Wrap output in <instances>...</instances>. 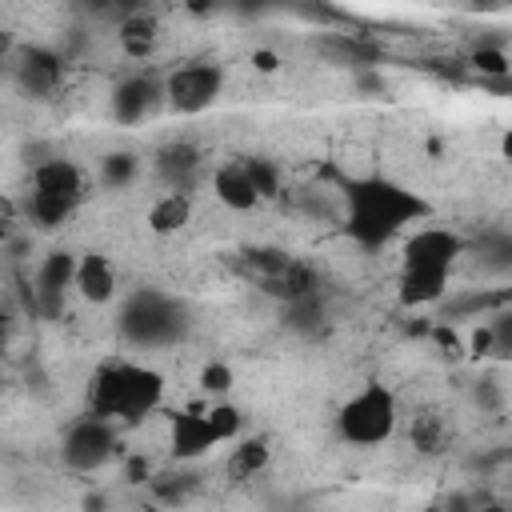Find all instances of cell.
Instances as JSON below:
<instances>
[{
	"mask_svg": "<svg viewBox=\"0 0 512 512\" xmlns=\"http://www.w3.org/2000/svg\"><path fill=\"white\" fill-rule=\"evenodd\" d=\"M428 216H432L428 200L396 180H384V176L344 180V232L368 252L384 248L396 232Z\"/></svg>",
	"mask_w": 512,
	"mask_h": 512,
	"instance_id": "1",
	"label": "cell"
},
{
	"mask_svg": "<svg viewBox=\"0 0 512 512\" xmlns=\"http://www.w3.org/2000/svg\"><path fill=\"white\" fill-rule=\"evenodd\" d=\"M164 400V376L140 360H104L84 388L88 416L108 424H140Z\"/></svg>",
	"mask_w": 512,
	"mask_h": 512,
	"instance_id": "2",
	"label": "cell"
},
{
	"mask_svg": "<svg viewBox=\"0 0 512 512\" xmlns=\"http://www.w3.org/2000/svg\"><path fill=\"white\" fill-rule=\"evenodd\" d=\"M396 428H400V404L388 384H364L336 412V432L352 448H376L392 440Z\"/></svg>",
	"mask_w": 512,
	"mask_h": 512,
	"instance_id": "3",
	"label": "cell"
},
{
	"mask_svg": "<svg viewBox=\"0 0 512 512\" xmlns=\"http://www.w3.org/2000/svg\"><path fill=\"white\" fill-rule=\"evenodd\" d=\"M120 328L132 344H144V348H160V344H176L184 332H188V312L184 304H176L172 296L156 292V288H144L136 292L124 312H120Z\"/></svg>",
	"mask_w": 512,
	"mask_h": 512,
	"instance_id": "4",
	"label": "cell"
},
{
	"mask_svg": "<svg viewBox=\"0 0 512 512\" xmlns=\"http://www.w3.org/2000/svg\"><path fill=\"white\" fill-rule=\"evenodd\" d=\"M220 88H224V68L212 60H192V64H180L164 76V104L172 112L192 116V112L212 108Z\"/></svg>",
	"mask_w": 512,
	"mask_h": 512,
	"instance_id": "5",
	"label": "cell"
},
{
	"mask_svg": "<svg viewBox=\"0 0 512 512\" xmlns=\"http://www.w3.org/2000/svg\"><path fill=\"white\" fill-rule=\"evenodd\" d=\"M116 456V424L100 416H80L64 428L60 440V460L72 472H100Z\"/></svg>",
	"mask_w": 512,
	"mask_h": 512,
	"instance_id": "6",
	"label": "cell"
},
{
	"mask_svg": "<svg viewBox=\"0 0 512 512\" xmlns=\"http://www.w3.org/2000/svg\"><path fill=\"white\" fill-rule=\"evenodd\" d=\"M8 68H12L16 88H20L24 96H36V100L52 96V92L60 88V80H64V56H60L56 48H44V44H24V48H16L12 60H8Z\"/></svg>",
	"mask_w": 512,
	"mask_h": 512,
	"instance_id": "7",
	"label": "cell"
},
{
	"mask_svg": "<svg viewBox=\"0 0 512 512\" xmlns=\"http://www.w3.org/2000/svg\"><path fill=\"white\" fill-rule=\"evenodd\" d=\"M464 236L452 232V228H416L408 240H404V268H440V272H452V264L464 256Z\"/></svg>",
	"mask_w": 512,
	"mask_h": 512,
	"instance_id": "8",
	"label": "cell"
},
{
	"mask_svg": "<svg viewBox=\"0 0 512 512\" xmlns=\"http://www.w3.org/2000/svg\"><path fill=\"white\" fill-rule=\"evenodd\" d=\"M72 280H76V252L52 248V252L40 260V268H36V292L28 296V308L56 316L60 304H64V292L72 288Z\"/></svg>",
	"mask_w": 512,
	"mask_h": 512,
	"instance_id": "9",
	"label": "cell"
},
{
	"mask_svg": "<svg viewBox=\"0 0 512 512\" xmlns=\"http://www.w3.org/2000/svg\"><path fill=\"white\" fill-rule=\"evenodd\" d=\"M164 100V80H156L152 72H136L128 80L116 84L112 92V120L116 124H140L144 116H152Z\"/></svg>",
	"mask_w": 512,
	"mask_h": 512,
	"instance_id": "10",
	"label": "cell"
},
{
	"mask_svg": "<svg viewBox=\"0 0 512 512\" xmlns=\"http://www.w3.org/2000/svg\"><path fill=\"white\" fill-rule=\"evenodd\" d=\"M156 172L168 180V192H192L204 172V152L192 140H172L156 152Z\"/></svg>",
	"mask_w": 512,
	"mask_h": 512,
	"instance_id": "11",
	"label": "cell"
},
{
	"mask_svg": "<svg viewBox=\"0 0 512 512\" xmlns=\"http://www.w3.org/2000/svg\"><path fill=\"white\" fill-rule=\"evenodd\" d=\"M84 188H88V180H84V172H80L76 160L52 156V160H44V164L32 168V192H40V196H56V200H68V204L80 208Z\"/></svg>",
	"mask_w": 512,
	"mask_h": 512,
	"instance_id": "12",
	"label": "cell"
},
{
	"mask_svg": "<svg viewBox=\"0 0 512 512\" xmlns=\"http://www.w3.org/2000/svg\"><path fill=\"white\" fill-rule=\"evenodd\" d=\"M168 444H172L176 460H200V456H208L216 448V436H212V428H208L200 408H180V412H172Z\"/></svg>",
	"mask_w": 512,
	"mask_h": 512,
	"instance_id": "13",
	"label": "cell"
},
{
	"mask_svg": "<svg viewBox=\"0 0 512 512\" xmlns=\"http://www.w3.org/2000/svg\"><path fill=\"white\" fill-rule=\"evenodd\" d=\"M72 288L88 304H108L116 296V268H112V260L100 256V252L76 256V280H72Z\"/></svg>",
	"mask_w": 512,
	"mask_h": 512,
	"instance_id": "14",
	"label": "cell"
},
{
	"mask_svg": "<svg viewBox=\"0 0 512 512\" xmlns=\"http://www.w3.org/2000/svg\"><path fill=\"white\" fill-rule=\"evenodd\" d=\"M260 292L272 296V300H280V304H292V300H304V296H316L320 292V272H316L312 260L292 256Z\"/></svg>",
	"mask_w": 512,
	"mask_h": 512,
	"instance_id": "15",
	"label": "cell"
},
{
	"mask_svg": "<svg viewBox=\"0 0 512 512\" xmlns=\"http://www.w3.org/2000/svg\"><path fill=\"white\" fill-rule=\"evenodd\" d=\"M212 192H216V200H220L224 208H232V212H252V208L260 204V196H256V188H252V180H248V172H244V160H224V164L212 172Z\"/></svg>",
	"mask_w": 512,
	"mask_h": 512,
	"instance_id": "16",
	"label": "cell"
},
{
	"mask_svg": "<svg viewBox=\"0 0 512 512\" xmlns=\"http://www.w3.org/2000/svg\"><path fill=\"white\" fill-rule=\"evenodd\" d=\"M396 296L404 308H424L448 296V272L440 268H400V284Z\"/></svg>",
	"mask_w": 512,
	"mask_h": 512,
	"instance_id": "17",
	"label": "cell"
},
{
	"mask_svg": "<svg viewBox=\"0 0 512 512\" xmlns=\"http://www.w3.org/2000/svg\"><path fill=\"white\" fill-rule=\"evenodd\" d=\"M408 440H412V448H416L420 456H440V452H448V444H452V424H448L444 412L420 408V412H412V420H408Z\"/></svg>",
	"mask_w": 512,
	"mask_h": 512,
	"instance_id": "18",
	"label": "cell"
},
{
	"mask_svg": "<svg viewBox=\"0 0 512 512\" xmlns=\"http://www.w3.org/2000/svg\"><path fill=\"white\" fill-rule=\"evenodd\" d=\"M268 464H272V444H268L264 436H248V440H240V444L228 452L224 476H228L232 484H248V480H256Z\"/></svg>",
	"mask_w": 512,
	"mask_h": 512,
	"instance_id": "19",
	"label": "cell"
},
{
	"mask_svg": "<svg viewBox=\"0 0 512 512\" xmlns=\"http://www.w3.org/2000/svg\"><path fill=\"white\" fill-rule=\"evenodd\" d=\"M292 260V252H284V248H272V244H256V248H244V252H236V272L252 284V288H264L284 264Z\"/></svg>",
	"mask_w": 512,
	"mask_h": 512,
	"instance_id": "20",
	"label": "cell"
},
{
	"mask_svg": "<svg viewBox=\"0 0 512 512\" xmlns=\"http://www.w3.org/2000/svg\"><path fill=\"white\" fill-rule=\"evenodd\" d=\"M192 220V192H160L148 208V228L156 236H176Z\"/></svg>",
	"mask_w": 512,
	"mask_h": 512,
	"instance_id": "21",
	"label": "cell"
},
{
	"mask_svg": "<svg viewBox=\"0 0 512 512\" xmlns=\"http://www.w3.org/2000/svg\"><path fill=\"white\" fill-rule=\"evenodd\" d=\"M316 48L324 56H332L336 64H352V68H364V64H376L380 60V48L364 36H352V32H328L316 40Z\"/></svg>",
	"mask_w": 512,
	"mask_h": 512,
	"instance_id": "22",
	"label": "cell"
},
{
	"mask_svg": "<svg viewBox=\"0 0 512 512\" xmlns=\"http://www.w3.org/2000/svg\"><path fill=\"white\" fill-rule=\"evenodd\" d=\"M156 40H160V24H156L148 12H136V16H128V20L120 24V48H124L132 60L152 56Z\"/></svg>",
	"mask_w": 512,
	"mask_h": 512,
	"instance_id": "23",
	"label": "cell"
},
{
	"mask_svg": "<svg viewBox=\"0 0 512 512\" xmlns=\"http://www.w3.org/2000/svg\"><path fill=\"white\" fill-rule=\"evenodd\" d=\"M140 180V156L128 148H116L100 160V184L104 188H128Z\"/></svg>",
	"mask_w": 512,
	"mask_h": 512,
	"instance_id": "24",
	"label": "cell"
},
{
	"mask_svg": "<svg viewBox=\"0 0 512 512\" xmlns=\"http://www.w3.org/2000/svg\"><path fill=\"white\" fill-rule=\"evenodd\" d=\"M24 212H28V220H32L36 228L52 232V228H60L64 220H72L76 204H68V200H56V196H40V192H28V204H24Z\"/></svg>",
	"mask_w": 512,
	"mask_h": 512,
	"instance_id": "25",
	"label": "cell"
},
{
	"mask_svg": "<svg viewBox=\"0 0 512 512\" xmlns=\"http://www.w3.org/2000/svg\"><path fill=\"white\" fill-rule=\"evenodd\" d=\"M324 316H328V312H324V296H320V292L284 304V324H288L292 332H304V336H316V332L324 328Z\"/></svg>",
	"mask_w": 512,
	"mask_h": 512,
	"instance_id": "26",
	"label": "cell"
},
{
	"mask_svg": "<svg viewBox=\"0 0 512 512\" xmlns=\"http://www.w3.org/2000/svg\"><path fill=\"white\" fill-rule=\"evenodd\" d=\"M204 420H208V428H212L216 444L240 440V432H244V412H240L236 404H228V400H216L212 408H204Z\"/></svg>",
	"mask_w": 512,
	"mask_h": 512,
	"instance_id": "27",
	"label": "cell"
},
{
	"mask_svg": "<svg viewBox=\"0 0 512 512\" xmlns=\"http://www.w3.org/2000/svg\"><path fill=\"white\" fill-rule=\"evenodd\" d=\"M468 64L480 72V80H496V84H504V80L512 76V60H508V52H504L500 44H480V48L468 56Z\"/></svg>",
	"mask_w": 512,
	"mask_h": 512,
	"instance_id": "28",
	"label": "cell"
},
{
	"mask_svg": "<svg viewBox=\"0 0 512 512\" xmlns=\"http://www.w3.org/2000/svg\"><path fill=\"white\" fill-rule=\"evenodd\" d=\"M244 172H248V180H252V188H256L260 200H276L280 196V168L272 160L252 156V160H244Z\"/></svg>",
	"mask_w": 512,
	"mask_h": 512,
	"instance_id": "29",
	"label": "cell"
},
{
	"mask_svg": "<svg viewBox=\"0 0 512 512\" xmlns=\"http://www.w3.org/2000/svg\"><path fill=\"white\" fill-rule=\"evenodd\" d=\"M152 492H156V500H164V504H180L184 496L196 492V476H184V472L152 476Z\"/></svg>",
	"mask_w": 512,
	"mask_h": 512,
	"instance_id": "30",
	"label": "cell"
},
{
	"mask_svg": "<svg viewBox=\"0 0 512 512\" xmlns=\"http://www.w3.org/2000/svg\"><path fill=\"white\" fill-rule=\"evenodd\" d=\"M200 388L212 392V396H228V388H232V368H228L224 360H208V364L200 368Z\"/></svg>",
	"mask_w": 512,
	"mask_h": 512,
	"instance_id": "31",
	"label": "cell"
},
{
	"mask_svg": "<svg viewBox=\"0 0 512 512\" xmlns=\"http://www.w3.org/2000/svg\"><path fill=\"white\" fill-rule=\"evenodd\" d=\"M492 348H496V344H492V328H488V320H484V324H476V328H472L468 352L480 360V356H492Z\"/></svg>",
	"mask_w": 512,
	"mask_h": 512,
	"instance_id": "32",
	"label": "cell"
},
{
	"mask_svg": "<svg viewBox=\"0 0 512 512\" xmlns=\"http://www.w3.org/2000/svg\"><path fill=\"white\" fill-rule=\"evenodd\" d=\"M252 68H256V72H276V68H280V56H276L272 48H256V52H252Z\"/></svg>",
	"mask_w": 512,
	"mask_h": 512,
	"instance_id": "33",
	"label": "cell"
},
{
	"mask_svg": "<svg viewBox=\"0 0 512 512\" xmlns=\"http://www.w3.org/2000/svg\"><path fill=\"white\" fill-rule=\"evenodd\" d=\"M8 240H12V204L0 200V244H8Z\"/></svg>",
	"mask_w": 512,
	"mask_h": 512,
	"instance_id": "34",
	"label": "cell"
},
{
	"mask_svg": "<svg viewBox=\"0 0 512 512\" xmlns=\"http://www.w3.org/2000/svg\"><path fill=\"white\" fill-rule=\"evenodd\" d=\"M468 512H508V504H500V500H476Z\"/></svg>",
	"mask_w": 512,
	"mask_h": 512,
	"instance_id": "35",
	"label": "cell"
},
{
	"mask_svg": "<svg viewBox=\"0 0 512 512\" xmlns=\"http://www.w3.org/2000/svg\"><path fill=\"white\" fill-rule=\"evenodd\" d=\"M4 348H8V324L0 320V356H4Z\"/></svg>",
	"mask_w": 512,
	"mask_h": 512,
	"instance_id": "36",
	"label": "cell"
},
{
	"mask_svg": "<svg viewBox=\"0 0 512 512\" xmlns=\"http://www.w3.org/2000/svg\"><path fill=\"white\" fill-rule=\"evenodd\" d=\"M0 392H4V368H0Z\"/></svg>",
	"mask_w": 512,
	"mask_h": 512,
	"instance_id": "37",
	"label": "cell"
},
{
	"mask_svg": "<svg viewBox=\"0 0 512 512\" xmlns=\"http://www.w3.org/2000/svg\"><path fill=\"white\" fill-rule=\"evenodd\" d=\"M424 512H444V508H436V504H432V508H424Z\"/></svg>",
	"mask_w": 512,
	"mask_h": 512,
	"instance_id": "38",
	"label": "cell"
}]
</instances>
